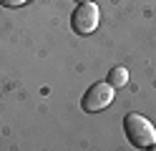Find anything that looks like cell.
<instances>
[{
    "label": "cell",
    "mask_w": 156,
    "mask_h": 151,
    "mask_svg": "<svg viewBox=\"0 0 156 151\" xmlns=\"http://www.w3.org/2000/svg\"><path fill=\"white\" fill-rule=\"evenodd\" d=\"M25 3H28V0H0V5H3V8H20Z\"/></svg>",
    "instance_id": "5"
},
{
    "label": "cell",
    "mask_w": 156,
    "mask_h": 151,
    "mask_svg": "<svg viewBox=\"0 0 156 151\" xmlns=\"http://www.w3.org/2000/svg\"><path fill=\"white\" fill-rule=\"evenodd\" d=\"M98 20H101V13H98V5L93 3H81L73 15H71V25L78 35H91L96 28H98Z\"/></svg>",
    "instance_id": "3"
},
{
    "label": "cell",
    "mask_w": 156,
    "mask_h": 151,
    "mask_svg": "<svg viewBox=\"0 0 156 151\" xmlns=\"http://www.w3.org/2000/svg\"><path fill=\"white\" fill-rule=\"evenodd\" d=\"M76 3H91V0H76Z\"/></svg>",
    "instance_id": "6"
},
{
    "label": "cell",
    "mask_w": 156,
    "mask_h": 151,
    "mask_svg": "<svg viewBox=\"0 0 156 151\" xmlns=\"http://www.w3.org/2000/svg\"><path fill=\"white\" fill-rule=\"evenodd\" d=\"M123 131L129 136L131 146H136V149H151V144L156 141V126L141 113L126 116L123 118Z\"/></svg>",
    "instance_id": "1"
},
{
    "label": "cell",
    "mask_w": 156,
    "mask_h": 151,
    "mask_svg": "<svg viewBox=\"0 0 156 151\" xmlns=\"http://www.w3.org/2000/svg\"><path fill=\"white\" fill-rule=\"evenodd\" d=\"M113 86L111 83H93L88 91L83 93V101H81V106L86 113H98V111L103 108H108L111 106V101H113Z\"/></svg>",
    "instance_id": "2"
},
{
    "label": "cell",
    "mask_w": 156,
    "mask_h": 151,
    "mask_svg": "<svg viewBox=\"0 0 156 151\" xmlns=\"http://www.w3.org/2000/svg\"><path fill=\"white\" fill-rule=\"evenodd\" d=\"M108 83L113 88H123L126 83H129V70H126L123 66H113L111 73H108Z\"/></svg>",
    "instance_id": "4"
}]
</instances>
